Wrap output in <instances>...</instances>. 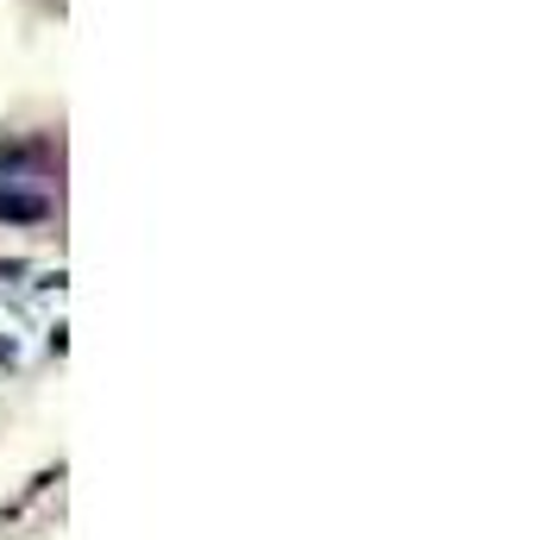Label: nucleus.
<instances>
[{
	"instance_id": "f257e3e1",
	"label": "nucleus",
	"mask_w": 559,
	"mask_h": 540,
	"mask_svg": "<svg viewBox=\"0 0 559 540\" xmlns=\"http://www.w3.org/2000/svg\"><path fill=\"white\" fill-rule=\"evenodd\" d=\"M0 220L7 227H38V220H51V195L20 189V182H0Z\"/></svg>"
},
{
	"instance_id": "f03ea898",
	"label": "nucleus",
	"mask_w": 559,
	"mask_h": 540,
	"mask_svg": "<svg viewBox=\"0 0 559 540\" xmlns=\"http://www.w3.org/2000/svg\"><path fill=\"white\" fill-rule=\"evenodd\" d=\"M45 164H51L45 145H0V182H20L32 170H45Z\"/></svg>"
}]
</instances>
